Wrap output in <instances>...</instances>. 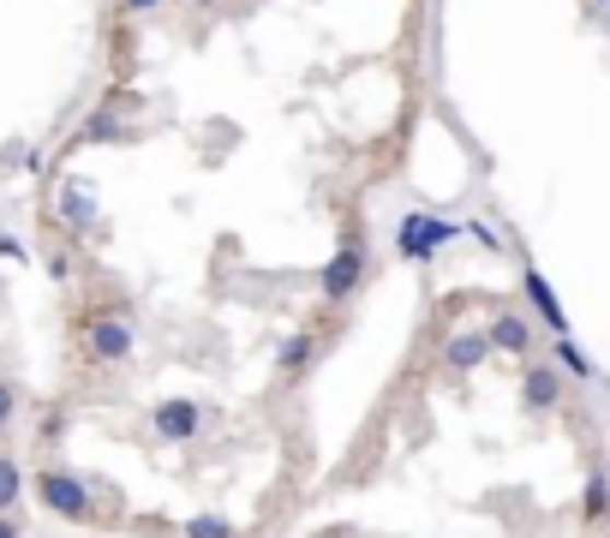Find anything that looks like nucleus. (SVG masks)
<instances>
[{
	"mask_svg": "<svg viewBox=\"0 0 610 538\" xmlns=\"http://www.w3.org/2000/svg\"><path fill=\"white\" fill-rule=\"evenodd\" d=\"M24 491L36 496L43 515L67 521V527H91V521H96V491L72 467H36L31 479H24Z\"/></svg>",
	"mask_w": 610,
	"mask_h": 538,
	"instance_id": "f257e3e1",
	"label": "nucleus"
},
{
	"mask_svg": "<svg viewBox=\"0 0 610 538\" xmlns=\"http://www.w3.org/2000/svg\"><path fill=\"white\" fill-rule=\"evenodd\" d=\"M365 281H372V246H365V227L348 222L336 252H329V264L317 269V293H324V305H348Z\"/></svg>",
	"mask_w": 610,
	"mask_h": 538,
	"instance_id": "f03ea898",
	"label": "nucleus"
},
{
	"mask_svg": "<svg viewBox=\"0 0 610 538\" xmlns=\"http://www.w3.org/2000/svg\"><path fill=\"white\" fill-rule=\"evenodd\" d=\"M461 234H467V227L455 222V215H443V210H407L401 222L389 227V239H396V258H401V264H437Z\"/></svg>",
	"mask_w": 610,
	"mask_h": 538,
	"instance_id": "7ed1b4c3",
	"label": "nucleus"
},
{
	"mask_svg": "<svg viewBox=\"0 0 610 538\" xmlns=\"http://www.w3.org/2000/svg\"><path fill=\"white\" fill-rule=\"evenodd\" d=\"M79 348L91 365H126V359L138 353V324L126 305H114V312H91L79 329Z\"/></svg>",
	"mask_w": 610,
	"mask_h": 538,
	"instance_id": "20e7f679",
	"label": "nucleus"
},
{
	"mask_svg": "<svg viewBox=\"0 0 610 538\" xmlns=\"http://www.w3.org/2000/svg\"><path fill=\"white\" fill-rule=\"evenodd\" d=\"M150 431H156V443H198L203 437V401H192V395L156 401L150 407Z\"/></svg>",
	"mask_w": 610,
	"mask_h": 538,
	"instance_id": "39448f33",
	"label": "nucleus"
},
{
	"mask_svg": "<svg viewBox=\"0 0 610 538\" xmlns=\"http://www.w3.org/2000/svg\"><path fill=\"white\" fill-rule=\"evenodd\" d=\"M520 293H527V312H532V324L544 329V336H568V312H563V300H556V288L544 281V269L539 264H520Z\"/></svg>",
	"mask_w": 610,
	"mask_h": 538,
	"instance_id": "423d86ee",
	"label": "nucleus"
},
{
	"mask_svg": "<svg viewBox=\"0 0 610 538\" xmlns=\"http://www.w3.org/2000/svg\"><path fill=\"white\" fill-rule=\"evenodd\" d=\"M563 407V371L551 365V359H532L527 371H520V413L544 419Z\"/></svg>",
	"mask_w": 610,
	"mask_h": 538,
	"instance_id": "0eeeda50",
	"label": "nucleus"
},
{
	"mask_svg": "<svg viewBox=\"0 0 610 538\" xmlns=\"http://www.w3.org/2000/svg\"><path fill=\"white\" fill-rule=\"evenodd\" d=\"M485 341H491V353L527 359L532 341H539V324H532V312H497V317L485 324Z\"/></svg>",
	"mask_w": 610,
	"mask_h": 538,
	"instance_id": "6e6552de",
	"label": "nucleus"
},
{
	"mask_svg": "<svg viewBox=\"0 0 610 538\" xmlns=\"http://www.w3.org/2000/svg\"><path fill=\"white\" fill-rule=\"evenodd\" d=\"M317 348H324L317 329H294V336H282V341H275V371H282L288 383H300L305 371L317 365Z\"/></svg>",
	"mask_w": 610,
	"mask_h": 538,
	"instance_id": "1a4fd4ad",
	"label": "nucleus"
},
{
	"mask_svg": "<svg viewBox=\"0 0 610 538\" xmlns=\"http://www.w3.org/2000/svg\"><path fill=\"white\" fill-rule=\"evenodd\" d=\"M491 359V341H485V329H455L449 341H443V371H479Z\"/></svg>",
	"mask_w": 610,
	"mask_h": 538,
	"instance_id": "9d476101",
	"label": "nucleus"
},
{
	"mask_svg": "<svg viewBox=\"0 0 610 538\" xmlns=\"http://www.w3.org/2000/svg\"><path fill=\"white\" fill-rule=\"evenodd\" d=\"M580 521H587V527H605V521H610V467H605V460H593V467H587V491H580Z\"/></svg>",
	"mask_w": 610,
	"mask_h": 538,
	"instance_id": "9b49d317",
	"label": "nucleus"
},
{
	"mask_svg": "<svg viewBox=\"0 0 610 538\" xmlns=\"http://www.w3.org/2000/svg\"><path fill=\"white\" fill-rule=\"evenodd\" d=\"M60 222H67L72 234H91V222H96V198L79 186V179H67V186H60Z\"/></svg>",
	"mask_w": 610,
	"mask_h": 538,
	"instance_id": "f8f14e48",
	"label": "nucleus"
},
{
	"mask_svg": "<svg viewBox=\"0 0 610 538\" xmlns=\"http://www.w3.org/2000/svg\"><path fill=\"white\" fill-rule=\"evenodd\" d=\"M551 341H556V348H551V365L563 371V377H575V383H599V365L580 353V341H575V336H551Z\"/></svg>",
	"mask_w": 610,
	"mask_h": 538,
	"instance_id": "ddd939ff",
	"label": "nucleus"
},
{
	"mask_svg": "<svg viewBox=\"0 0 610 538\" xmlns=\"http://www.w3.org/2000/svg\"><path fill=\"white\" fill-rule=\"evenodd\" d=\"M79 138H84V144H120V138H132V126H126L114 108H96L91 120H84Z\"/></svg>",
	"mask_w": 610,
	"mask_h": 538,
	"instance_id": "4468645a",
	"label": "nucleus"
},
{
	"mask_svg": "<svg viewBox=\"0 0 610 538\" xmlns=\"http://www.w3.org/2000/svg\"><path fill=\"white\" fill-rule=\"evenodd\" d=\"M19 503H24V460L0 455V515H19Z\"/></svg>",
	"mask_w": 610,
	"mask_h": 538,
	"instance_id": "2eb2a0df",
	"label": "nucleus"
},
{
	"mask_svg": "<svg viewBox=\"0 0 610 538\" xmlns=\"http://www.w3.org/2000/svg\"><path fill=\"white\" fill-rule=\"evenodd\" d=\"M180 538H246V533H239L227 515H186Z\"/></svg>",
	"mask_w": 610,
	"mask_h": 538,
	"instance_id": "dca6fc26",
	"label": "nucleus"
},
{
	"mask_svg": "<svg viewBox=\"0 0 610 538\" xmlns=\"http://www.w3.org/2000/svg\"><path fill=\"white\" fill-rule=\"evenodd\" d=\"M19 401H24V395H19V383H12V377H0V437H7L12 425H19Z\"/></svg>",
	"mask_w": 610,
	"mask_h": 538,
	"instance_id": "f3484780",
	"label": "nucleus"
},
{
	"mask_svg": "<svg viewBox=\"0 0 610 538\" xmlns=\"http://www.w3.org/2000/svg\"><path fill=\"white\" fill-rule=\"evenodd\" d=\"M120 7L132 12V19H144V12H162V7H168V0H120Z\"/></svg>",
	"mask_w": 610,
	"mask_h": 538,
	"instance_id": "a211bd4d",
	"label": "nucleus"
},
{
	"mask_svg": "<svg viewBox=\"0 0 610 538\" xmlns=\"http://www.w3.org/2000/svg\"><path fill=\"white\" fill-rule=\"evenodd\" d=\"M67 269H72V264H67V252H48V276H55V281H72Z\"/></svg>",
	"mask_w": 610,
	"mask_h": 538,
	"instance_id": "6ab92c4d",
	"label": "nucleus"
},
{
	"mask_svg": "<svg viewBox=\"0 0 610 538\" xmlns=\"http://www.w3.org/2000/svg\"><path fill=\"white\" fill-rule=\"evenodd\" d=\"M0 538H24V521L19 515H0Z\"/></svg>",
	"mask_w": 610,
	"mask_h": 538,
	"instance_id": "aec40b11",
	"label": "nucleus"
},
{
	"mask_svg": "<svg viewBox=\"0 0 610 538\" xmlns=\"http://www.w3.org/2000/svg\"><path fill=\"white\" fill-rule=\"evenodd\" d=\"M192 7H203V12H210V7H222V0H192Z\"/></svg>",
	"mask_w": 610,
	"mask_h": 538,
	"instance_id": "412c9836",
	"label": "nucleus"
},
{
	"mask_svg": "<svg viewBox=\"0 0 610 538\" xmlns=\"http://www.w3.org/2000/svg\"><path fill=\"white\" fill-rule=\"evenodd\" d=\"M593 7H605V0H593Z\"/></svg>",
	"mask_w": 610,
	"mask_h": 538,
	"instance_id": "4be33fe9",
	"label": "nucleus"
}]
</instances>
